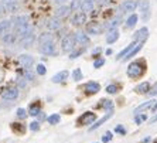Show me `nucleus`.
Wrapping results in <instances>:
<instances>
[{"label":"nucleus","mask_w":157,"mask_h":143,"mask_svg":"<svg viewBox=\"0 0 157 143\" xmlns=\"http://www.w3.org/2000/svg\"><path fill=\"white\" fill-rule=\"evenodd\" d=\"M13 26H14L16 34H17L20 38L33 31V27L30 26L29 17H27V16H18V17H16L14 21H13Z\"/></svg>","instance_id":"nucleus-1"},{"label":"nucleus","mask_w":157,"mask_h":143,"mask_svg":"<svg viewBox=\"0 0 157 143\" xmlns=\"http://www.w3.org/2000/svg\"><path fill=\"white\" fill-rule=\"evenodd\" d=\"M144 63L143 61H135V63H132L128 65V77L130 78H139L143 75V72H144Z\"/></svg>","instance_id":"nucleus-2"},{"label":"nucleus","mask_w":157,"mask_h":143,"mask_svg":"<svg viewBox=\"0 0 157 143\" xmlns=\"http://www.w3.org/2000/svg\"><path fill=\"white\" fill-rule=\"evenodd\" d=\"M75 45L77 44H75V37H74V34H67L61 40V50L64 52H71Z\"/></svg>","instance_id":"nucleus-3"},{"label":"nucleus","mask_w":157,"mask_h":143,"mask_svg":"<svg viewBox=\"0 0 157 143\" xmlns=\"http://www.w3.org/2000/svg\"><path fill=\"white\" fill-rule=\"evenodd\" d=\"M139 10H140V17H142V20L143 21H147L150 18V2L149 0H140Z\"/></svg>","instance_id":"nucleus-4"},{"label":"nucleus","mask_w":157,"mask_h":143,"mask_svg":"<svg viewBox=\"0 0 157 143\" xmlns=\"http://www.w3.org/2000/svg\"><path fill=\"white\" fill-rule=\"evenodd\" d=\"M137 6H139L137 0H123L121 4V11L122 13H132L136 10Z\"/></svg>","instance_id":"nucleus-5"},{"label":"nucleus","mask_w":157,"mask_h":143,"mask_svg":"<svg viewBox=\"0 0 157 143\" xmlns=\"http://www.w3.org/2000/svg\"><path fill=\"white\" fill-rule=\"evenodd\" d=\"M95 121H96V115L94 112H85V114H82V116L78 118L77 122L79 126H82V125H91Z\"/></svg>","instance_id":"nucleus-6"},{"label":"nucleus","mask_w":157,"mask_h":143,"mask_svg":"<svg viewBox=\"0 0 157 143\" xmlns=\"http://www.w3.org/2000/svg\"><path fill=\"white\" fill-rule=\"evenodd\" d=\"M62 26V23H61V18L59 17H51V18H48L47 23H45V27H47L48 31H57V30H59Z\"/></svg>","instance_id":"nucleus-7"},{"label":"nucleus","mask_w":157,"mask_h":143,"mask_svg":"<svg viewBox=\"0 0 157 143\" xmlns=\"http://www.w3.org/2000/svg\"><path fill=\"white\" fill-rule=\"evenodd\" d=\"M71 23H72L75 27L82 26L84 23H86V13H85V11H82V10L77 11V13L72 16V18H71Z\"/></svg>","instance_id":"nucleus-8"},{"label":"nucleus","mask_w":157,"mask_h":143,"mask_svg":"<svg viewBox=\"0 0 157 143\" xmlns=\"http://www.w3.org/2000/svg\"><path fill=\"white\" fill-rule=\"evenodd\" d=\"M38 51L44 55H54L55 54L54 41H48V43H45V44L38 45Z\"/></svg>","instance_id":"nucleus-9"},{"label":"nucleus","mask_w":157,"mask_h":143,"mask_svg":"<svg viewBox=\"0 0 157 143\" xmlns=\"http://www.w3.org/2000/svg\"><path fill=\"white\" fill-rule=\"evenodd\" d=\"M74 37H75V44H77V45H88L89 43H91V40H89L88 34L82 33V31L75 33V34H74Z\"/></svg>","instance_id":"nucleus-10"},{"label":"nucleus","mask_w":157,"mask_h":143,"mask_svg":"<svg viewBox=\"0 0 157 143\" xmlns=\"http://www.w3.org/2000/svg\"><path fill=\"white\" fill-rule=\"evenodd\" d=\"M18 61H20L23 68H31L34 65V58L30 54H21L18 57Z\"/></svg>","instance_id":"nucleus-11"},{"label":"nucleus","mask_w":157,"mask_h":143,"mask_svg":"<svg viewBox=\"0 0 157 143\" xmlns=\"http://www.w3.org/2000/svg\"><path fill=\"white\" fill-rule=\"evenodd\" d=\"M2 98L6 101H14L18 98V88H9L4 92H2Z\"/></svg>","instance_id":"nucleus-12"},{"label":"nucleus","mask_w":157,"mask_h":143,"mask_svg":"<svg viewBox=\"0 0 157 143\" xmlns=\"http://www.w3.org/2000/svg\"><path fill=\"white\" fill-rule=\"evenodd\" d=\"M84 89H85V94H88V95H94V94H96V92L101 91V85H99L98 82L91 81V82H86V84H85Z\"/></svg>","instance_id":"nucleus-13"},{"label":"nucleus","mask_w":157,"mask_h":143,"mask_svg":"<svg viewBox=\"0 0 157 143\" xmlns=\"http://www.w3.org/2000/svg\"><path fill=\"white\" fill-rule=\"evenodd\" d=\"M34 40H36V37H34V31H31V33H29L27 36H24V37L20 38V45L24 47V48L31 47L33 43H34Z\"/></svg>","instance_id":"nucleus-14"},{"label":"nucleus","mask_w":157,"mask_h":143,"mask_svg":"<svg viewBox=\"0 0 157 143\" xmlns=\"http://www.w3.org/2000/svg\"><path fill=\"white\" fill-rule=\"evenodd\" d=\"M71 11H72V9L70 7V6H64V4H59V7L55 10V16L59 18L62 17H67V16L70 14Z\"/></svg>","instance_id":"nucleus-15"},{"label":"nucleus","mask_w":157,"mask_h":143,"mask_svg":"<svg viewBox=\"0 0 157 143\" xmlns=\"http://www.w3.org/2000/svg\"><path fill=\"white\" fill-rule=\"evenodd\" d=\"M11 27H13V21L11 20H2L0 21V36L7 34L11 30Z\"/></svg>","instance_id":"nucleus-16"},{"label":"nucleus","mask_w":157,"mask_h":143,"mask_svg":"<svg viewBox=\"0 0 157 143\" xmlns=\"http://www.w3.org/2000/svg\"><path fill=\"white\" fill-rule=\"evenodd\" d=\"M137 43H139V41H137V40H135V41H133V43H132V44H129L126 48H123V50H122V51L116 55V60H121V61H122V60H123L124 57H126V55H128L129 52H130L132 50H133V48L136 47V44H137Z\"/></svg>","instance_id":"nucleus-17"},{"label":"nucleus","mask_w":157,"mask_h":143,"mask_svg":"<svg viewBox=\"0 0 157 143\" xmlns=\"http://www.w3.org/2000/svg\"><path fill=\"white\" fill-rule=\"evenodd\" d=\"M101 30H102V27L99 26V23H89L86 26V33L91 34V36H96V34L101 33Z\"/></svg>","instance_id":"nucleus-18"},{"label":"nucleus","mask_w":157,"mask_h":143,"mask_svg":"<svg viewBox=\"0 0 157 143\" xmlns=\"http://www.w3.org/2000/svg\"><path fill=\"white\" fill-rule=\"evenodd\" d=\"M144 43H146V41H139V43H137V44H136V47L133 48V50H132L130 52H129L128 55H126V57H124L123 60H122V61H128V60H130V58H133V57H135L136 54H139V51L140 50H142V47H143V44H144Z\"/></svg>","instance_id":"nucleus-19"},{"label":"nucleus","mask_w":157,"mask_h":143,"mask_svg":"<svg viewBox=\"0 0 157 143\" xmlns=\"http://www.w3.org/2000/svg\"><path fill=\"white\" fill-rule=\"evenodd\" d=\"M95 7V2L94 0H81V10L85 11V13H89V11L94 10Z\"/></svg>","instance_id":"nucleus-20"},{"label":"nucleus","mask_w":157,"mask_h":143,"mask_svg":"<svg viewBox=\"0 0 157 143\" xmlns=\"http://www.w3.org/2000/svg\"><path fill=\"white\" fill-rule=\"evenodd\" d=\"M121 23H122V17H121V14H119V16H116V17L112 18L110 21L106 23V24H105V29L108 30V31H109V30H113V29H116V27L119 26Z\"/></svg>","instance_id":"nucleus-21"},{"label":"nucleus","mask_w":157,"mask_h":143,"mask_svg":"<svg viewBox=\"0 0 157 143\" xmlns=\"http://www.w3.org/2000/svg\"><path fill=\"white\" fill-rule=\"evenodd\" d=\"M117 38H119V31H117L116 29L109 30V33L106 34V43H108V44H113V43H116Z\"/></svg>","instance_id":"nucleus-22"},{"label":"nucleus","mask_w":157,"mask_h":143,"mask_svg":"<svg viewBox=\"0 0 157 143\" xmlns=\"http://www.w3.org/2000/svg\"><path fill=\"white\" fill-rule=\"evenodd\" d=\"M147 37H149V30H147V27H142V29L137 31V33L135 34V40L137 41H146L147 40Z\"/></svg>","instance_id":"nucleus-23"},{"label":"nucleus","mask_w":157,"mask_h":143,"mask_svg":"<svg viewBox=\"0 0 157 143\" xmlns=\"http://www.w3.org/2000/svg\"><path fill=\"white\" fill-rule=\"evenodd\" d=\"M110 118H112V110H109V112H108V114H106L103 118H101L99 121H96L95 123H94V125H92L91 128H89V130H95V129H98L99 126H102L103 123H105V122L108 121V119H110Z\"/></svg>","instance_id":"nucleus-24"},{"label":"nucleus","mask_w":157,"mask_h":143,"mask_svg":"<svg viewBox=\"0 0 157 143\" xmlns=\"http://www.w3.org/2000/svg\"><path fill=\"white\" fill-rule=\"evenodd\" d=\"M16 40H17V37H16V34H14V33H10V31H9L7 34H4V36H2V41H3L4 44H7V45L14 44Z\"/></svg>","instance_id":"nucleus-25"},{"label":"nucleus","mask_w":157,"mask_h":143,"mask_svg":"<svg viewBox=\"0 0 157 143\" xmlns=\"http://www.w3.org/2000/svg\"><path fill=\"white\" fill-rule=\"evenodd\" d=\"M68 71H61V72H58V74H55L54 77H52V82L54 84H59V82H64V81L68 78Z\"/></svg>","instance_id":"nucleus-26"},{"label":"nucleus","mask_w":157,"mask_h":143,"mask_svg":"<svg viewBox=\"0 0 157 143\" xmlns=\"http://www.w3.org/2000/svg\"><path fill=\"white\" fill-rule=\"evenodd\" d=\"M150 91V84L149 82H142L135 88V92L140 94V95H144V94H149Z\"/></svg>","instance_id":"nucleus-27"},{"label":"nucleus","mask_w":157,"mask_h":143,"mask_svg":"<svg viewBox=\"0 0 157 143\" xmlns=\"http://www.w3.org/2000/svg\"><path fill=\"white\" fill-rule=\"evenodd\" d=\"M154 103H156V101H153V99H150V101H147V102H143L142 105H139V106L135 109V114H139V112H142V110H144V109L153 108Z\"/></svg>","instance_id":"nucleus-28"},{"label":"nucleus","mask_w":157,"mask_h":143,"mask_svg":"<svg viewBox=\"0 0 157 143\" xmlns=\"http://www.w3.org/2000/svg\"><path fill=\"white\" fill-rule=\"evenodd\" d=\"M48 41H52V36L50 33H43V34H40V36H38V38H37L38 45L45 44V43H48Z\"/></svg>","instance_id":"nucleus-29"},{"label":"nucleus","mask_w":157,"mask_h":143,"mask_svg":"<svg viewBox=\"0 0 157 143\" xmlns=\"http://www.w3.org/2000/svg\"><path fill=\"white\" fill-rule=\"evenodd\" d=\"M137 18L139 17H137L136 14H130V17L126 20V24H124L126 29H133V27L136 26V23H137Z\"/></svg>","instance_id":"nucleus-30"},{"label":"nucleus","mask_w":157,"mask_h":143,"mask_svg":"<svg viewBox=\"0 0 157 143\" xmlns=\"http://www.w3.org/2000/svg\"><path fill=\"white\" fill-rule=\"evenodd\" d=\"M99 106L105 108V109H108V110H112V109H113V102H112V101H109V99H102V101H101V103H99Z\"/></svg>","instance_id":"nucleus-31"},{"label":"nucleus","mask_w":157,"mask_h":143,"mask_svg":"<svg viewBox=\"0 0 157 143\" xmlns=\"http://www.w3.org/2000/svg\"><path fill=\"white\" fill-rule=\"evenodd\" d=\"M59 121H61V118H59L58 114H54V115L47 118V122L50 125H57V123H59Z\"/></svg>","instance_id":"nucleus-32"},{"label":"nucleus","mask_w":157,"mask_h":143,"mask_svg":"<svg viewBox=\"0 0 157 143\" xmlns=\"http://www.w3.org/2000/svg\"><path fill=\"white\" fill-rule=\"evenodd\" d=\"M11 129L17 133H24L26 132V126L21 125V123H11Z\"/></svg>","instance_id":"nucleus-33"},{"label":"nucleus","mask_w":157,"mask_h":143,"mask_svg":"<svg viewBox=\"0 0 157 143\" xmlns=\"http://www.w3.org/2000/svg\"><path fill=\"white\" fill-rule=\"evenodd\" d=\"M29 114L31 115V116H38V115L41 114V110H40V108L37 106V105H31L30 109H29Z\"/></svg>","instance_id":"nucleus-34"},{"label":"nucleus","mask_w":157,"mask_h":143,"mask_svg":"<svg viewBox=\"0 0 157 143\" xmlns=\"http://www.w3.org/2000/svg\"><path fill=\"white\" fill-rule=\"evenodd\" d=\"M84 51H85V48H79V50H75V51H71L70 52V58L71 60H75V58H78L81 54H84Z\"/></svg>","instance_id":"nucleus-35"},{"label":"nucleus","mask_w":157,"mask_h":143,"mask_svg":"<svg viewBox=\"0 0 157 143\" xmlns=\"http://www.w3.org/2000/svg\"><path fill=\"white\" fill-rule=\"evenodd\" d=\"M24 78H26L27 81H34L36 75H34V72L30 71V68H24Z\"/></svg>","instance_id":"nucleus-36"},{"label":"nucleus","mask_w":157,"mask_h":143,"mask_svg":"<svg viewBox=\"0 0 157 143\" xmlns=\"http://www.w3.org/2000/svg\"><path fill=\"white\" fill-rule=\"evenodd\" d=\"M72 78H74V81H81L82 79V71L79 70V68H77V70H74V72H72Z\"/></svg>","instance_id":"nucleus-37"},{"label":"nucleus","mask_w":157,"mask_h":143,"mask_svg":"<svg viewBox=\"0 0 157 143\" xmlns=\"http://www.w3.org/2000/svg\"><path fill=\"white\" fill-rule=\"evenodd\" d=\"M72 10H81V0H71V6H70Z\"/></svg>","instance_id":"nucleus-38"},{"label":"nucleus","mask_w":157,"mask_h":143,"mask_svg":"<svg viewBox=\"0 0 157 143\" xmlns=\"http://www.w3.org/2000/svg\"><path fill=\"white\" fill-rule=\"evenodd\" d=\"M106 92H108V94H116V92H117V87L115 84L108 85V87H106Z\"/></svg>","instance_id":"nucleus-39"},{"label":"nucleus","mask_w":157,"mask_h":143,"mask_svg":"<svg viewBox=\"0 0 157 143\" xmlns=\"http://www.w3.org/2000/svg\"><path fill=\"white\" fill-rule=\"evenodd\" d=\"M36 71H37V74H38V75H45V72H47V70H45V67H44L43 64H38Z\"/></svg>","instance_id":"nucleus-40"},{"label":"nucleus","mask_w":157,"mask_h":143,"mask_svg":"<svg viewBox=\"0 0 157 143\" xmlns=\"http://www.w3.org/2000/svg\"><path fill=\"white\" fill-rule=\"evenodd\" d=\"M26 116H27L26 109H23V108H18V109H17V118H18V119H24Z\"/></svg>","instance_id":"nucleus-41"},{"label":"nucleus","mask_w":157,"mask_h":143,"mask_svg":"<svg viewBox=\"0 0 157 143\" xmlns=\"http://www.w3.org/2000/svg\"><path fill=\"white\" fill-rule=\"evenodd\" d=\"M147 119V115H142V116H139V115H136L135 116V122L137 123V125H140L143 121H146Z\"/></svg>","instance_id":"nucleus-42"},{"label":"nucleus","mask_w":157,"mask_h":143,"mask_svg":"<svg viewBox=\"0 0 157 143\" xmlns=\"http://www.w3.org/2000/svg\"><path fill=\"white\" fill-rule=\"evenodd\" d=\"M102 65H105V58H99L94 63V68H101Z\"/></svg>","instance_id":"nucleus-43"},{"label":"nucleus","mask_w":157,"mask_h":143,"mask_svg":"<svg viewBox=\"0 0 157 143\" xmlns=\"http://www.w3.org/2000/svg\"><path fill=\"white\" fill-rule=\"evenodd\" d=\"M17 84H18V87H20V88H26L27 79L24 77H23V78H18V79H17Z\"/></svg>","instance_id":"nucleus-44"},{"label":"nucleus","mask_w":157,"mask_h":143,"mask_svg":"<svg viewBox=\"0 0 157 143\" xmlns=\"http://www.w3.org/2000/svg\"><path fill=\"white\" fill-rule=\"evenodd\" d=\"M110 140H112V133H110V132H106L105 136L102 137V142L103 143H109Z\"/></svg>","instance_id":"nucleus-45"},{"label":"nucleus","mask_w":157,"mask_h":143,"mask_svg":"<svg viewBox=\"0 0 157 143\" xmlns=\"http://www.w3.org/2000/svg\"><path fill=\"white\" fill-rule=\"evenodd\" d=\"M149 95L150 96H156L157 95V84H154L151 88H150V91H149Z\"/></svg>","instance_id":"nucleus-46"},{"label":"nucleus","mask_w":157,"mask_h":143,"mask_svg":"<svg viewBox=\"0 0 157 143\" xmlns=\"http://www.w3.org/2000/svg\"><path fill=\"white\" fill-rule=\"evenodd\" d=\"M30 129H31L33 132H36V130L40 129V123H38V122H33V123H30Z\"/></svg>","instance_id":"nucleus-47"},{"label":"nucleus","mask_w":157,"mask_h":143,"mask_svg":"<svg viewBox=\"0 0 157 143\" xmlns=\"http://www.w3.org/2000/svg\"><path fill=\"white\" fill-rule=\"evenodd\" d=\"M6 13H7V9H6V4H4V3H0V17H2V16H4V14H6Z\"/></svg>","instance_id":"nucleus-48"},{"label":"nucleus","mask_w":157,"mask_h":143,"mask_svg":"<svg viewBox=\"0 0 157 143\" xmlns=\"http://www.w3.org/2000/svg\"><path fill=\"white\" fill-rule=\"evenodd\" d=\"M115 132H116V133H121V135H124V133H126V130H124V129L122 128V126H116Z\"/></svg>","instance_id":"nucleus-49"},{"label":"nucleus","mask_w":157,"mask_h":143,"mask_svg":"<svg viewBox=\"0 0 157 143\" xmlns=\"http://www.w3.org/2000/svg\"><path fill=\"white\" fill-rule=\"evenodd\" d=\"M67 2H70V0H55L57 4H64V3H67Z\"/></svg>","instance_id":"nucleus-50"},{"label":"nucleus","mask_w":157,"mask_h":143,"mask_svg":"<svg viewBox=\"0 0 157 143\" xmlns=\"http://www.w3.org/2000/svg\"><path fill=\"white\" fill-rule=\"evenodd\" d=\"M99 52H101V48H95V50H94V52H92V54H94V55H98Z\"/></svg>","instance_id":"nucleus-51"},{"label":"nucleus","mask_w":157,"mask_h":143,"mask_svg":"<svg viewBox=\"0 0 157 143\" xmlns=\"http://www.w3.org/2000/svg\"><path fill=\"white\" fill-rule=\"evenodd\" d=\"M11 2H17V0H0V3H11Z\"/></svg>","instance_id":"nucleus-52"},{"label":"nucleus","mask_w":157,"mask_h":143,"mask_svg":"<svg viewBox=\"0 0 157 143\" xmlns=\"http://www.w3.org/2000/svg\"><path fill=\"white\" fill-rule=\"evenodd\" d=\"M154 122H157V116H154V118L150 119V123H154Z\"/></svg>","instance_id":"nucleus-53"},{"label":"nucleus","mask_w":157,"mask_h":143,"mask_svg":"<svg viewBox=\"0 0 157 143\" xmlns=\"http://www.w3.org/2000/svg\"><path fill=\"white\" fill-rule=\"evenodd\" d=\"M151 140V137H146V139H143V143H149Z\"/></svg>","instance_id":"nucleus-54"},{"label":"nucleus","mask_w":157,"mask_h":143,"mask_svg":"<svg viewBox=\"0 0 157 143\" xmlns=\"http://www.w3.org/2000/svg\"><path fill=\"white\" fill-rule=\"evenodd\" d=\"M151 109H153L154 112H156V110H157V103H154V105H153V108H151Z\"/></svg>","instance_id":"nucleus-55"},{"label":"nucleus","mask_w":157,"mask_h":143,"mask_svg":"<svg viewBox=\"0 0 157 143\" xmlns=\"http://www.w3.org/2000/svg\"><path fill=\"white\" fill-rule=\"evenodd\" d=\"M96 2H106V0H96Z\"/></svg>","instance_id":"nucleus-56"},{"label":"nucleus","mask_w":157,"mask_h":143,"mask_svg":"<svg viewBox=\"0 0 157 143\" xmlns=\"http://www.w3.org/2000/svg\"><path fill=\"white\" fill-rule=\"evenodd\" d=\"M154 143H157V140H156V142H154Z\"/></svg>","instance_id":"nucleus-57"}]
</instances>
